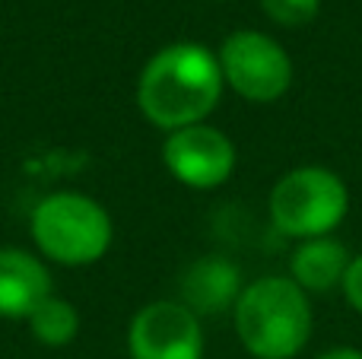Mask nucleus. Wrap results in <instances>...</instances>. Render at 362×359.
<instances>
[{
	"label": "nucleus",
	"mask_w": 362,
	"mask_h": 359,
	"mask_svg": "<svg viewBox=\"0 0 362 359\" xmlns=\"http://www.w3.org/2000/svg\"><path fill=\"white\" fill-rule=\"evenodd\" d=\"M219 57L197 42H172L146 61L137 80V105L153 127L172 134L204 124L223 99Z\"/></svg>",
	"instance_id": "nucleus-1"
},
{
	"label": "nucleus",
	"mask_w": 362,
	"mask_h": 359,
	"mask_svg": "<svg viewBox=\"0 0 362 359\" xmlns=\"http://www.w3.org/2000/svg\"><path fill=\"white\" fill-rule=\"evenodd\" d=\"M235 334L255 359H296L312 337L308 293L293 277H261L232 305Z\"/></svg>",
	"instance_id": "nucleus-2"
},
{
	"label": "nucleus",
	"mask_w": 362,
	"mask_h": 359,
	"mask_svg": "<svg viewBox=\"0 0 362 359\" xmlns=\"http://www.w3.org/2000/svg\"><path fill=\"white\" fill-rule=\"evenodd\" d=\"M32 239L48 261L64 267L95 264L112 248V216L80 191H54L32 210Z\"/></svg>",
	"instance_id": "nucleus-3"
},
{
	"label": "nucleus",
	"mask_w": 362,
	"mask_h": 359,
	"mask_svg": "<svg viewBox=\"0 0 362 359\" xmlns=\"http://www.w3.org/2000/svg\"><path fill=\"white\" fill-rule=\"evenodd\" d=\"M267 210L274 229L286 239H321L344 223L350 191L344 178L325 165H299L274 184Z\"/></svg>",
	"instance_id": "nucleus-4"
},
{
	"label": "nucleus",
	"mask_w": 362,
	"mask_h": 359,
	"mask_svg": "<svg viewBox=\"0 0 362 359\" xmlns=\"http://www.w3.org/2000/svg\"><path fill=\"white\" fill-rule=\"evenodd\" d=\"M219 70L226 86L245 102L270 105L293 86V61L276 38L255 29L232 32L219 45Z\"/></svg>",
	"instance_id": "nucleus-5"
},
{
	"label": "nucleus",
	"mask_w": 362,
	"mask_h": 359,
	"mask_svg": "<svg viewBox=\"0 0 362 359\" xmlns=\"http://www.w3.org/2000/svg\"><path fill=\"white\" fill-rule=\"evenodd\" d=\"M163 163L185 188L213 191L235 172V143L219 127L191 124L172 131L163 143Z\"/></svg>",
	"instance_id": "nucleus-6"
},
{
	"label": "nucleus",
	"mask_w": 362,
	"mask_h": 359,
	"mask_svg": "<svg viewBox=\"0 0 362 359\" xmlns=\"http://www.w3.org/2000/svg\"><path fill=\"white\" fill-rule=\"evenodd\" d=\"M131 359H200L204 328L185 302H150L131 318L127 328Z\"/></svg>",
	"instance_id": "nucleus-7"
},
{
	"label": "nucleus",
	"mask_w": 362,
	"mask_h": 359,
	"mask_svg": "<svg viewBox=\"0 0 362 359\" xmlns=\"http://www.w3.org/2000/svg\"><path fill=\"white\" fill-rule=\"evenodd\" d=\"M51 296V273L25 248H0V318H25Z\"/></svg>",
	"instance_id": "nucleus-8"
},
{
	"label": "nucleus",
	"mask_w": 362,
	"mask_h": 359,
	"mask_svg": "<svg viewBox=\"0 0 362 359\" xmlns=\"http://www.w3.org/2000/svg\"><path fill=\"white\" fill-rule=\"evenodd\" d=\"M242 283H238V267L226 258H200L187 267L181 280V296L194 315H219L229 305H235Z\"/></svg>",
	"instance_id": "nucleus-9"
},
{
	"label": "nucleus",
	"mask_w": 362,
	"mask_h": 359,
	"mask_svg": "<svg viewBox=\"0 0 362 359\" xmlns=\"http://www.w3.org/2000/svg\"><path fill=\"white\" fill-rule=\"evenodd\" d=\"M350 261L353 258L344 242L334 235H321V239H305L296 245L289 271L305 293H331L334 286L344 283Z\"/></svg>",
	"instance_id": "nucleus-10"
},
{
	"label": "nucleus",
	"mask_w": 362,
	"mask_h": 359,
	"mask_svg": "<svg viewBox=\"0 0 362 359\" xmlns=\"http://www.w3.org/2000/svg\"><path fill=\"white\" fill-rule=\"evenodd\" d=\"M29 328L35 334V341H42L45 347H67L80 334V315H76V309L67 299L51 293L29 315Z\"/></svg>",
	"instance_id": "nucleus-11"
},
{
	"label": "nucleus",
	"mask_w": 362,
	"mask_h": 359,
	"mask_svg": "<svg viewBox=\"0 0 362 359\" xmlns=\"http://www.w3.org/2000/svg\"><path fill=\"white\" fill-rule=\"evenodd\" d=\"M264 13L283 29H302L321 10V0H261Z\"/></svg>",
	"instance_id": "nucleus-12"
},
{
	"label": "nucleus",
	"mask_w": 362,
	"mask_h": 359,
	"mask_svg": "<svg viewBox=\"0 0 362 359\" xmlns=\"http://www.w3.org/2000/svg\"><path fill=\"white\" fill-rule=\"evenodd\" d=\"M340 290H344V299L350 302V309L362 315V254L350 261V267H346V277H344V283H340Z\"/></svg>",
	"instance_id": "nucleus-13"
},
{
	"label": "nucleus",
	"mask_w": 362,
	"mask_h": 359,
	"mask_svg": "<svg viewBox=\"0 0 362 359\" xmlns=\"http://www.w3.org/2000/svg\"><path fill=\"white\" fill-rule=\"evenodd\" d=\"M315 359H362V350H356V347H334V350H327V353H321Z\"/></svg>",
	"instance_id": "nucleus-14"
}]
</instances>
